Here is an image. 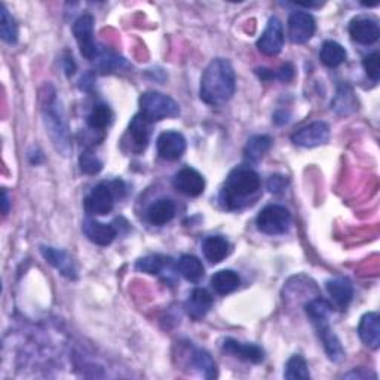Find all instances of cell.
<instances>
[{
  "label": "cell",
  "mask_w": 380,
  "mask_h": 380,
  "mask_svg": "<svg viewBox=\"0 0 380 380\" xmlns=\"http://www.w3.org/2000/svg\"><path fill=\"white\" fill-rule=\"evenodd\" d=\"M235 88L236 76L231 62L224 58L212 59L201 79V100L209 105H223L234 97Z\"/></svg>",
  "instance_id": "obj_1"
},
{
  "label": "cell",
  "mask_w": 380,
  "mask_h": 380,
  "mask_svg": "<svg viewBox=\"0 0 380 380\" xmlns=\"http://www.w3.org/2000/svg\"><path fill=\"white\" fill-rule=\"evenodd\" d=\"M260 185V177L254 170L247 168V166H238L231 171L221 192V202L224 208H239L241 202H244L247 197L258 192Z\"/></svg>",
  "instance_id": "obj_2"
},
{
  "label": "cell",
  "mask_w": 380,
  "mask_h": 380,
  "mask_svg": "<svg viewBox=\"0 0 380 380\" xmlns=\"http://www.w3.org/2000/svg\"><path fill=\"white\" fill-rule=\"evenodd\" d=\"M42 112H43V122L45 127H47V134L50 135L55 150L63 156H69L71 151L70 131L63 110L59 109L55 93L45 98Z\"/></svg>",
  "instance_id": "obj_3"
},
{
  "label": "cell",
  "mask_w": 380,
  "mask_h": 380,
  "mask_svg": "<svg viewBox=\"0 0 380 380\" xmlns=\"http://www.w3.org/2000/svg\"><path fill=\"white\" fill-rule=\"evenodd\" d=\"M125 195V185L122 180H115L110 183H100L85 197V211L91 216H108L113 209L115 200H120Z\"/></svg>",
  "instance_id": "obj_4"
},
{
  "label": "cell",
  "mask_w": 380,
  "mask_h": 380,
  "mask_svg": "<svg viewBox=\"0 0 380 380\" xmlns=\"http://www.w3.org/2000/svg\"><path fill=\"white\" fill-rule=\"evenodd\" d=\"M140 115L147 119L150 124L159 122V120L177 117L180 115V105L170 96H165L156 91H146L139 100Z\"/></svg>",
  "instance_id": "obj_5"
},
{
  "label": "cell",
  "mask_w": 380,
  "mask_h": 380,
  "mask_svg": "<svg viewBox=\"0 0 380 380\" xmlns=\"http://www.w3.org/2000/svg\"><path fill=\"white\" fill-rule=\"evenodd\" d=\"M257 229L265 235H284L290 229L292 214L282 205H267L257 216Z\"/></svg>",
  "instance_id": "obj_6"
},
{
  "label": "cell",
  "mask_w": 380,
  "mask_h": 380,
  "mask_svg": "<svg viewBox=\"0 0 380 380\" xmlns=\"http://www.w3.org/2000/svg\"><path fill=\"white\" fill-rule=\"evenodd\" d=\"M73 35L79 45L82 57L93 62L97 54L94 42V17L91 13H84L73 24Z\"/></svg>",
  "instance_id": "obj_7"
},
{
  "label": "cell",
  "mask_w": 380,
  "mask_h": 380,
  "mask_svg": "<svg viewBox=\"0 0 380 380\" xmlns=\"http://www.w3.org/2000/svg\"><path fill=\"white\" fill-rule=\"evenodd\" d=\"M316 30L315 18L309 12H293L288 18V38L296 45H303L312 39Z\"/></svg>",
  "instance_id": "obj_8"
},
{
  "label": "cell",
  "mask_w": 380,
  "mask_h": 380,
  "mask_svg": "<svg viewBox=\"0 0 380 380\" xmlns=\"http://www.w3.org/2000/svg\"><path fill=\"white\" fill-rule=\"evenodd\" d=\"M282 47H284L282 23L277 17H272L267 21L263 35L257 40V48L262 54L273 57L282 51Z\"/></svg>",
  "instance_id": "obj_9"
},
{
  "label": "cell",
  "mask_w": 380,
  "mask_h": 380,
  "mask_svg": "<svg viewBox=\"0 0 380 380\" xmlns=\"http://www.w3.org/2000/svg\"><path fill=\"white\" fill-rule=\"evenodd\" d=\"M292 140L294 144L306 149L323 146L330 140V127L326 122H312L294 132Z\"/></svg>",
  "instance_id": "obj_10"
},
{
  "label": "cell",
  "mask_w": 380,
  "mask_h": 380,
  "mask_svg": "<svg viewBox=\"0 0 380 380\" xmlns=\"http://www.w3.org/2000/svg\"><path fill=\"white\" fill-rule=\"evenodd\" d=\"M173 185L180 193L190 197H196L202 195L205 190V178L200 171L190 168V166H186V168L180 170L174 175Z\"/></svg>",
  "instance_id": "obj_11"
},
{
  "label": "cell",
  "mask_w": 380,
  "mask_h": 380,
  "mask_svg": "<svg viewBox=\"0 0 380 380\" xmlns=\"http://www.w3.org/2000/svg\"><path fill=\"white\" fill-rule=\"evenodd\" d=\"M158 154L162 159L177 161L186 151V139L177 131H165L158 137L156 142Z\"/></svg>",
  "instance_id": "obj_12"
},
{
  "label": "cell",
  "mask_w": 380,
  "mask_h": 380,
  "mask_svg": "<svg viewBox=\"0 0 380 380\" xmlns=\"http://www.w3.org/2000/svg\"><path fill=\"white\" fill-rule=\"evenodd\" d=\"M40 254L51 266H54L63 277L69 280H78V267H76L73 258L64 251L54 247H40Z\"/></svg>",
  "instance_id": "obj_13"
},
{
  "label": "cell",
  "mask_w": 380,
  "mask_h": 380,
  "mask_svg": "<svg viewBox=\"0 0 380 380\" xmlns=\"http://www.w3.org/2000/svg\"><path fill=\"white\" fill-rule=\"evenodd\" d=\"M223 352L229 354L241 361L260 364L265 359V351L257 345L253 343H241L235 339H226L223 342Z\"/></svg>",
  "instance_id": "obj_14"
},
{
  "label": "cell",
  "mask_w": 380,
  "mask_h": 380,
  "mask_svg": "<svg viewBox=\"0 0 380 380\" xmlns=\"http://www.w3.org/2000/svg\"><path fill=\"white\" fill-rule=\"evenodd\" d=\"M349 35L361 45H373L380 36V28L373 18L357 17L349 23Z\"/></svg>",
  "instance_id": "obj_15"
},
{
  "label": "cell",
  "mask_w": 380,
  "mask_h": 380,
  "mask_svg": "<svg viewBox=\"0 0 380 380\" xmlns=\"http://www.w3.org/2000/svg\"><path fill=\"white\" fill-rule=\"evenodd\" d=\"M82 231L85 236L93 242V244L100 246V247L110 246L117 235V231L113 224L100 223L93 219H86L84 221Z\"/></svg>",
  "instance_id": "obj_16"
},
{
  "label": "cell",
  "mask_w": 380,
  "mask_h": 380,
  "mask_svg": "<svg viewBox=\"0 0 380 380\" xmlns=\"http://www.w3.org/2000/svg\"><path fill=\"white\" fill-rule=\"evenodd\" d=\"M128 140H129V149L132 154H142V151L147 147L150 140V122L144 119L140 113L135 115L131 120L128 128Z\"/></svg>",
  "instance_id": "obj_17"
},
{
  "label": "cell",
  "mask_w": 380,
  "mask_h": 380,
  "mask_svg": "<svg viewBox=\"0 0 380 380\" xmlns=\"http://www.w3.org/2000/svg\"><path fill=\"white\" fill-rule=\"evenodd\" d=\"M358 336L364 345L377 351L380 346V316L377 312H369L361 318Z\"/></svg>",
  "instance_id": "obj_18"
},
{
  "label": "cell",
  "mask_w": 380,
  "mask_h": 380,
  "mask_svg": "<svg viewBox=\"0 0 380 380\" xmlns=\"http://www.w3.org/2000/svg\"><path fill=\"white\" fill-rule=\"evenodd\" d=\"M318 333V338L321 340L324 351L327 354V357L330 358V361L333 362H340L345 358V351L342 347L340 340L338 339L336 334L331 331V328L328 327V323H318L313 324Z\"/></svg>",
  "instance_id": "obj_19"
},
{
  "label": "cell",
  "mask_w": 380,
  "mask_h": 380,
  "mask_svg": "<svg viewBox=\"0 0 380 380\" xmlns=\"http://www.w3.org/2000/svg\"><path fill=\"white\" fill-rule=\"evenodd\" d=\"M211 306H212V296L205 290V288H195L185 303V309L188 315L192 319H195V321L202 319L209 312Z\"/></svg>",
  "instance_id": "obj_20"
},
{
  "label": "cell",
  "mask_w": 380,
  "mask_h": 380,
  "mask_svg": "<svg viewBox=\"0 0 380 380\" xmlns=\"http://www.w3.org/2000/svg\"><path fill=\"white\" fill-rule=\"evenodd\" d=\"M331 110H334L340 116L352 115L358 110V100L352 86H349L347 84H342L338 88V93L331 101Z\"/></svg>",
  "instance_id": "obj_21"
},
{
  "label": "cell",
  "mask_w": 380,
  "mask_h": 380,
  "mask_svg": "<svg viewBox=\"0 0 380 380\" xmlns=\"http://www.w3.org/2000/svg\"><path fill=\"white\" fill-rule=\"evenodd\" d=\"M202 253L209 263H220L231 253L229 241L223 236H208L202 242Z\"/></svg>",
  "instance_id": "obj_22"
},
{
  "label": "cell",
  "mask_w": 380,
  "mask_h": 380,
  "mask_svg": "<svg viewBox=\"0 0 380 380\" xmlns=\"http://www.w3.org/2000/svg\"><path fill=\"white\" fill-rule=\"evenodd\" d=\"M327 292L331 297V300L336 303V306L340 309H346L349 303L352 301L354 297V288L351 282L346 280H330L326 284Z\"/></svg>",
  "instance_id": "obj_23"
},
{
  "label": "cell",
  "mask_w": 380,
  "mask_h": 380,
  "mask_svg": "<svg viewBox=\"0 0 380 380\" xmlns=\"http://www.w3.org/2000/svg\"><path fill=\"white\" fill-rule=\"evenodd\" d=\"M175 216V204L171 200H158L150 205L147 211V220L155 224V226H163L166 223H170Z\"/></svg>",
  "instance_id": "obj_24"
},
{
  "label": "cell",
  "mask_w": 380,
  "mask_h": 380,
  "mask_svg": "<svg viewBox=\"0 0 380 380\" xmlns=\"http://www.w3.org/2000/svg\"><path fill=\"white\" fill-rule=\"evenodd\" d=\"M241 285V278L236 272L234 270H219L211 278V287L217 294L227 296L234 292H236Z\"/></svg>",
  "instance_id": "obj_25"
},
{
  "label": "cell",
  "mask_w": 380,
  "mask_h": 380,
  "mask_svg": "<svg viewBox=\"0 0 380 380\" xmlns=\"http://www.w3.org/2000/svg\"><path fill=\"white\" fill-rule=\"evenodd\" d=\"M346 50L342 47L340 43L334 42V40H327L321 47V51H319V59L321 63L330 69L339 67L346 62Z\"/></svg>",
  "instance_id": "obj_26"
},
{
  "label": "cell",
  "mask_w": 380,
  "mask_h": 380,
  "mask_svg": "<svg viewBox=\"0 0 380 380\" xmlns=\"http://www.w3.org/2000/svg\"><path fill=\"white\" fill-rule=\"evenodd\" d=\"M96 67L97 70H100L101 73H112L115 70H120L128 67V63L122 57H119L117 54L112 52L108 48H97V54H96Z\"/></svg>",
  "instance_id": "obj_27"
},
{
  "label": "cell",
  "mask_w": 380,
  "mask_h": 380,
  "mask_svg": "<svg viewBox=\"0 0 380 380\" xmlns=\"http://www.w3.org/2000/svg\"><path fill=\"white\" fill-rule=\"evenodd\" d=\"M270 147H272V139L269 135H254L248 140L244 149L246 159L251 163L260 162L270 150Z\"/></svg>",
  "instance_id": "obj_28"
},
{
  "label": "cell",
  "mask_w": 380,
  "mask_h": 380,
  "mask_svg": "<svg viewBox=\"0 0 380 380\" xmlns=\"http://www.w3.org/2000/svg\"><path fill=\"white\" fill-rule=\"evenodd\" d=\"M177 270L181 273V277L190 282H197L204 277V265L200 258L195 255H181L177 262Z\"/></svg>",
  "instance_id": "obj_29"
},
{
  "label": "cell",
  "mask_w": 380,
  "mask_h": 380,
  "mask_svg": "<svg viewBox=\"0 0 380 380\" xmlns=\"http://www.w3.org/2000/svg\"><path fill=\"white\" fill-rule=\"evenodd\" d=\"M192 366L200 372L205 379H216L219 376L217 364L204 349L195 347L190 354Z\"/></svg>",
  "instance_id": "obj_30"
},
{
  "label": "cell",
  "mask_w": 380,
  "mask_h": 380,
  "mask_svg": "<svg viewBox=\"0 0 380 380\" xmlns=\"http://www.w3.org/2000/svg\"><path fill=\"white\" fill-rule=\"evenodd\" d=\"M171 265V258L161 254H150L143 258H139L135 263V269L143 273H149V275H161Z\"/></svg>",
  "instance_id": "obj_31"
},
{
  "label": "cell",
  "mask_w": 380,
  "mask_h": 380,
  "mask_svg": "<svg viewBox=\"0 0 380 380\" xmlns=\"http://www.w3.org/2000/svg\"><path fill=\"white\" fill-rule=\"evenodd\" d=\"M113 120V112L108 104H97L86 117V124L91 129L103 131L108 128Z\"/></svg>",
  "instance_id": "obj_32"
},
{
  "label": "cell",
  "mask_w": 380,
  "mask_h": 380,
  "mask_svg": "<svg viewBox=\"0 0 380 380\" xmlns=\"http://www.w3.org/2000/svg\"><path fill=\"white\" fill-rule=\"evenodd\" d=\"M305 311L313 324L326 323L328 319V315L331 313V305L326 299L316 297V299H312L306 303Z\"/></svg>",
  "instance_id": "obj_33"
},
{
  "label": "cell",
  "mask_w": 380,
  "mask_h": 380,
  "mask_svg": "<svg viewBox=\"0 0 380 380\" xmlns=\"http://www.w3.org/2000/svg\"><path fill=\"white\" fill-rule=\"evenodd\" d=\"M0 36L9 45L17 43L18 40V25L4 5L0 6Z\"/></svg>",
  "instance_id": "obj_34"
},
{
  "label": "cell",
  "mask_w": 380,
  "mask_h": 380,
  "mask_svg": "<svg viewBox=\"0 0 380 380\" xmlns=\"http://www.w3.org/2000/svg\"><path fill=\"white\" fill-rule=\"evenodd\" d=\"M284 377L288 380H308L311 379V373L308 369V362L301 355H293L285 364Z\"/></svg>",
  "instance_id": "obj_35"
},
{
  "label": "cell",
  "mask_w": 380,
  "mask_h": 380,
  "mask_svg": "<svg viewBox=\"0 0 380 380\" xmlns=\"http://www.w3.org/2000/svg\"><path fill=\"white\" fill-rule=\"evenodd\" d=\"M79 166L81 171L88 175H96L103 170V162L100 158L94 154L91 149H86L82 151V155L79 156Z\"/></svg>",
  "instance_id": "obj_36"
},
{
  "label": "cell",
  "mask_w": 380,
  "mask_h": 380,
  "mask_svg": "<svg viewBox=\"0 0 380 380\" xmlns=\"http://www.w3.org/2000/svg\"><path fill=\"white\" fill-rule=\"evenodd\" d=\"M364 70H366L369 78L373 82H377L380 78V55L379 52H373L362 59Z\"/></svg>",
  "instance_id": "obj_37"
},
{
  "label": "cell",
  "mask_w": 380,
  "mask_h": 380,
  "mask_svg": "<svg viewBox=\"0 0 380 380\" xmlns=\"http://www.w3.org/2000/svg\"><path fill=\"white\" fill-rule=\"evenodd\" d=\"M288 186V180L284 175H272L267 180V190L270 193H282L285 190V188Z\"/></svg>",
  "instance_id": "obj_38"
},
{
  "label": "cell",
  "mask_w": 380,
  "mask_h": 380,
  "mask_svg": "<svg viewBox=\"0 0 380 380\" xmlns=\"http://www.w3.org/2000/svg\"><path fill=\"white\" fill-rule=\"evenodd\" d=\"M294 67L290 63H285L284 66L280 67V70L275 71V78L280 79L281 82H290L294 78Z\"/></svg>",
  "instance_id": "obj_39"
},
{
  "label": "cell",
  "mask_w": 380,
  "mask_h": 380,
  "mask_svg": "<svg viewBox=\"0 0 380 380\" xmlns=\"http://www.w3.org/2000/svg\"><path fill=\"white\" fill-rule=\"evenodd\" d=\"M63 63H64V71H66V74L67 76H73L74 71H76V64L73 62V58L71 57H66Z\"/></svg>",
  "instance_id": "obj_40"
},
{
  "label": "cell",
  "mask_w": 380,
  "mask_h": 380,
  "mask_svg": "<svg viewBox=\"0 0 380 380\" xmlns=\"http://www.w3.org/2000/svg\"><path fill=\"white\" fill-rule=\"evenodd\" d=\"M81 88L82 89H85V91H89V88L91 86H93V84H94V79H93V74H91V73H88L86 76H84V78L81 79Z\"/></svg>",
  "instance_id": "obj_41"
},
{
  "label": "cell",
  "mask_w": 380,
  "mask_h": 380,
  "mask_svg": "<svg viewBox=\"0 0 380 380\" xmlns=\"http://www.w3.org/2000/svg\"><path fill=\"white\" fill-rule=\"evenodd\" d=\"M9 196H8V192L4 189L2 190V211H4V214H8V211H9Z\"/></svg>",
  "instance_id": "obj_42"
}]
</instances>
